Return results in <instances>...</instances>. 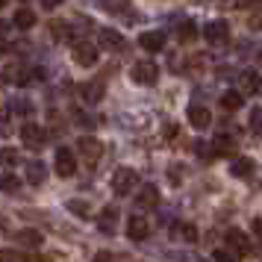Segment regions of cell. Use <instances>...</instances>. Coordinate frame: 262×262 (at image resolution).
<instances>
[{"mask_svg": "<svg viewBox=\"0 0 262 262\" xmlns=\"http://www.w3.org/2000/svg\"><path fill=\"white\" fill-rule=\"evenodd\" d=\"M109 186H112V191H115L118 198H124V194H130V191L139 186V174H136L133 168H118V171L112 174V180H109Z\"/></svg>", "mask_w": 262, "mask_h": 262, "instance_id": "6da1fadb", "label": "cell"}, {"mask_svg": "<svg viewBox=\"0 0 262 262\" xmlns=\"http://www.w3.org/2000/svg\"><path fill=\"white\" fill-rule=\"evenodd\" d=\"M224 242H227V248H230V253H236V256H248L250 250H253L248 233H242L238 227L227 230V233H224Z\"/></svg>", "mask_w": 262, "mask_h": 262, "instance_id": "7a4b0ae2", "label": "cell"}, {"mask_svg": "<svg viewBox=\"0 0 262 262\" xmlns=\"http://www.w3.org/2000/svg\"><path fill=\"white\" fill-rule=\"evenodd\" d=\"M71 53H74V62H77V65H83V68H92V65L97 62V56H100V53H97V45L85 41V38H80V41L74 45Z\"/></svg>", "mask_w": 262, "mask_h": 262, "instance_id": "3957f363", "label": "cell"}, {"mask_svg": "<svg viewBox=\"0 0 262 262\" xmlns=\"http://www.w3.org/2000/svg\"><path fill=\"white\" fill-rule=\"evenodd\" d=\"M130 77H133V83H139V85H154L159 80V68L154 62H136Z\"/></svg>", "mask_w": 262, "mask_h": 262, "instance_id": "277c9868", "label": "cell"}, {"mask_svg": "<svg viewBox=\"0 0 262 262\" xmlns=\"http://www.w3.org/2000/svg\"><path fill=\"white\" fill-rule=\"evenodd\" d=\"M203 38H206V45H224L227 38H230V24L227 21H209V24L203 27Z\"/></svg>", "mask_w": 262, "mask_h": 262, "instance_id": "5b68a950", "label": "cell"}, {"mask_svg": "<svg viewBox=\"0 0 262 262\" xmlns=\"http://www.w3.org/2000/svg\"><path fill=\"white\" fill-rule=\"evenodd\" d=\"M97 230L100 233H106V236H112L115 233V227H118V209L115 206H103L100 212H97Z\"/></svg>", "mask_w": 262, "mask_h": 262, "instance_id": "8992f818", "label": "cell"}, {"mask_svg": "<svg viewBox=\"0 0 262 262\" xmlns=\"http://www.w3.org/2000/svg\"><path fill=\"white\" fill-rule=\"evenodd\" d=\"M21 139H24V147H30V150H38L41 144L48 142V139H45V130H41L38 124H24V127H21Z\"/></svg>", "mask_w": 262, "mask_h": 262, "instance_id": "52a82bcc", "label": "cell"}, {"mask_svg": "<svg viewBox=\"0 0 262 262\" xmlns=\"http://www.w3.org/2000/svg\"><path fill=\"white\" fill-rule=\"evenodd\" d=\"M127 236L133 242H144V238L150 236V224H147L144 215H133L130 221H127Z\"/></svg>", "mask_w": 262, "mask_h": 262, "instance_id": "ba28073f", "label": "cell"}, {"mask_svg": "<svg viewBox=\"0 0 262 262\" xmlns=\"http://www.w3.org/2000/svg\"><path fill=\"white\" fill-rule=\"evenodd\" d=\"M74 171H77V159L68 147H59L56 150V174L59 177H74Z\"/></svg>", "mask_w": 262, "mask_h": 262, "instance_id": "9c48e42d", "label": "cell"}, {"mask_svg": "<svg viewBox=\"0 0 262 262\" xmlns=\"http://www.w3.org/2000/svg\"><path fill=\"white\" fill-rule=\"evenodd\" d=\"M156 206H159V189L156 186H139L136 209H156Z\"/></svg>", "mask_w": 262, "mask_h": 262, "instance_id": "30bf717a", "label": "cell"}, {"mask_svg": "<svg viewBox=\"0 0 262 262\" xmlns=\"http://www.w3.org/2000/svg\"><path fill=\"white\" fill-rule=\"evenodd\" d=\"M77 147H80V154H83L89 162H97V159L103 156V144H100V139H92V136H83V139L77 142Z\"/></svg>", "mask_w": 262, "mask_h": 262, "instance_id": "8fae6325", "label": "cell"}, {"mask_svg": "<svg viewBox=\"0 0 262 262\" xmlns=\"http://www.w3.org/2000/svg\"><path fill=\"white\" fill-rule=\"evenodd\" d=\"M262 85V80H259V74L256 71H242L238 74V95L245 97V95H256V89Z\"/></svg>", "mask_w": 262, "mask_h": 262, "instance_id": "7c38bea8", "label": "cell"}, {"mask_svg": "<svg viewBox=\"0 0 262 262\" xmlns=\"http://www.w3.org/2000/svg\"><path fill=\"white\" fill-rule=\"evenodd\" d=\"M189 124L194 127V130H206L209 124H212V115H209V109L206 106H189Z\"/></svg>", "mask_w": 262, "mask_h": 262, "instance_id": "4fadbf2b", "label": "cell"}, {"mask_svg": "<svg viewBox=\"0 0 262 262\" xmlns=\"http://www.w3.org/2000/svg\"><path fill=\"white\" fill-rule=\"evenodd\" d=\"M100 45H103L106 50H124V45H127V41H124V36H121L118 30L103 27V30H100Z\"/></svg>", "mask_w": 262, "mask_h": 262, "instance_id": "5bb4252c", "label": "cell"}, {"mask_svg": "<svg viewBox=\"0 0 262 262\" xmlns=\"http://www.w3.org/2000/svg\"><path fill=\"white\" fill-rule=\"evenodd\" d=\"M24 171H27V183H30V186H45V177H48V171H45V162H38V159H30Z\"/></svg>", "mask_w": 262, "mask_h": 262, "instance_id": "9a60e30c", "label": "cell"}, {"mask_svg": "<svg viewBox=\"0 0 262 262\" xmlns=\"http://www.w3.org/2000/svg\"><path fill=\"white\" fill-rule=\"evenodd\" d=\"M212 154L215 156H233V154H236V139H230L227 133L215 136V139H212Z\"/></svg>", "mask_w": 262, "mask_h": 262, "instance_id": "2e32d148", "label": "cell"}, {"mask_svg": "<svg viewBox=\"0 0 262 262\" xmlns=\"http://www.w3.org/2000/svg\"><path fill=\"white\" fill-rule=\"evenodd\" d=\"M139 45H142L144 50L156 53V50H162V48H165V36H162L159 30H150V33H142V36H139Z\"/></svg>", "mask_w": 262, "mask_h": 262, "instance_id": "e0dca14e", "label": "cell"}, {"mask_svg": "<svg viewBox=\"0 0 262 262\" xmlns=\"http://www.w3.org/2000/svg\"><path fill=\"white\" fill-rule=\"evenodd\" d=\"M15 242L18 245H24V248H38L41 242H45V236L38 233V230H18V233H12Z\"/></svg>", "mask_w": 262, "mask_h": 262, "instance_id": "ac0fdd59", "label": "cell"}, {"mask_svg": "<svg viewBox=\"0 0 262 262\" xmlns=\"http://www.w3.org/2000/svg\"><path fill=\"white\" fill-rule=\"evenodd\" d=\"M230 174H233V177H250V174H253V159H248V156H238V159H233V162H230Z\"/></svg>", "mask_w": 262, "mask_h": 262, "instance_id": "d6986e66", "label": "cell"}, {"mask_svg": "<svg viewBox=\"0 0 262 262\" xmlns=\"http://www.w3.org/2000/svg\"><path fill=\"white\" fill-rule=\"evenodd\" d=\"M80 97H83L85 103H97V100L103 97V85L100 83H83L80 85Z\"/></svg>", "mask_w": 262, "mask_h": 262, "instance_id": "ffe728a7", "label": "cell"}, {"mask_svg": "<svg viewBox=\"0 0 262 262\" xmlns=\"http://www.w3.org/2000/svg\"><path fill=\"white\" fill-rule=\"evenodd\" d=\"M12 24L18 27V30H30V27L36 24V15H33V9H27V6H21V9L15 12Z\"/></svg>", "mask_w": 262, "mask_h": 262, "instance_id": "44dd1931", "label": "cell"}, {"mask_svg": "<svg viewBox=\"0 0 262 262\" xmlns=\"http://www.w3.org/2000/svg\"><path fill=\"white\" fill-rule=\"evenodd\" d=\"M221 106H224L227 112H236V109L245 106V97L238 95V92H224V97H221Z\"/></svg>", "mask_w": 262, "mask_h": 262, "instance_id": "7402d4cb", "label": "cell"}, {"mask_svg": "<svg viewBox=\"0 0 262 262\" xmlns=\"http://www.w3.org/2000/svg\"><path fill=\"white\" fill-rule=\"evenodd\" d=\"M65 209H68L71 215H77V218H83V221H85V218H92V206H89L85 201H68Z\"/></svg>", "mask_w": 262, "mask_h": 262, "instance_id": "603a6c76", "label": "cell"}, {"mask_svg": "<svg viewBox=\"0 0 262 262\" xmlns=\"http://www.w3.org/2000/svg\"><path fill=\"white\" fill-rule=\"evenodd\" d=\"M174 233H177V238L189 242V245L198 242V227H194V224H177V227H174Z\"/></svg>", "mask_w": 262, "mask_h": 262, "instance_id": "cb8c5ba5", "label": "cell"}, {"mask_svg": "<svg viewBox=\"0 0 262 262\" xmlns=\"http://www.w3.org/2000/svg\"><path fill=\"white\" fill-rule=\"evenodd\" d=\"M177 36H180V41H194V38H198V27H194V21H186V24H180Z\"/></svg>", "mask_w": 262, "mask_h": 262, "instance_id": "d4e9b609", "label": "cell"}, {"mask_svg": "<svg viewBox=\"0 0 262 262\" xmlns=\"http://www.w3.org/2000/svg\"><path fill=\"white\" fill-rule=\"evenodd\" d=\"M0 162L12 168V165H18V162H21V154H18L15 147H0Z\"/></svg>", "mask_w": 262, "mask_h": 262, "instance_id": "484cf974", "label": "cell"}, {"mask_svg": "<svg viewBox=\"0 0 262 262\" xmlns=\"http://www.w3.org/2000/svg\"><path fill=\"white\" fill-rule=\"evenodd\" d=\"M248 27H250V30H262V3H259V6H250Z\"/></svg>", "mask_w": 262, "mask_h": 262, "instance_id": "4316f807", "label": "cell"}, {"mask_svg": "<svg viewBox=\"0 0 262 262\" xmlns=\"http://www.w3.org/2000/svg\"><path fill=\"white\" fill-rule=\"evenodd\" d=\"M0 262H30V256H24V253H18V250H0Z\"/></svg>", "mask_w": 262, "mask_h": 262, "instance_id": "83f0119b", "label": "cell"}, {"mask_svg": "<svg viewBox=\"0 0 262 262\" xmlns=\"http://www.w3.org/2000/svg\"><path fill=\"white\" fill-rule=\"evenodd\" d=\"M18 186H21L18 177H12V174H0V191H15Z\"/></svg>", "mask_w": 262, "mask_h": 262, "instance_id": "f1b7e54d", "label": "cell"}, {"mask_svg": "<svg viewBox=\"0 0 262 262\" xmlns=\"http://www.w3.org/2000/svg\"><path fill=\"white\" fill-rule=\"evenodd\" d=\"M250 130L256 133V136H262V109H253L250 112Z\"/></svg>", "mask_w": 262, "mask_h": 262, "instance_id": "f546056e", "label": "cell"}, {"mask_svg": "<svg viewBox=\"0 0 262 262\" xmlns=\"http://www.w3.org/2000/svg\"><path fill=\"white\" fill-rule=\"evenodd\" d=\"M212 259H215V262H242L236 253H230V250H215Z\"/></svg>", "mask_w": 262, "mask_h": 262, "instance_id": "4dcf8cb0", "label": "cell"}, {"mask_svg": "<svg viewBox=\"0 0 262 262\" xmlns=\"http://www.w3.org/2000/svg\"><path fill=\"white\" fill-rule=\"evenodd\" d=\"M92 262H118V259H115V253H109V250H97L95 256H92Z\"/></svg>", "mask_w": 262, "mask_h": 262, "instance_id": "1f68e13d", "label": "cell"}, {"mask_svg": "<svg viewBox=\"0 0 262 262\" xmlns=\"http://www.w3.org/2000/svg\"><path fill=\"white\" fill-rule=\"evenodd\" d=\"M198 154H201V156H215V154H212V147H206L203 142H198Z\"/></svg>", "mask_w": 262, "mask_h": 262, "instance_id": "d6a6232c", "label": "cell"}, {"mask_svg": "<svg viewBox=\"0 0 262 262\" xmlns=\"http://www.w3.org/2000/svg\"><path fill=\"white\" fill-rule=\"evenodd\" d=\"M250 227H253V233L262 238V218H253V224H250Z\"/></svg>", "mask_w": 262, "mask_h": 262, "instance_id": "836d02e7", "label": "cell"}, {"mask_svg": "<svg viewBox=\"0 0 262 262\" xmlns=\"http://www.w3.org/2000/svg\"><path fill=\"white\" fill-rule=\"evenodd\" d=\"M30 262H50L48 256H30Z\"/></svg>", "mask_w": 262, "mask_h": 262, "instance_id": "e575fe53", "label": "cell"}]
</instances>
